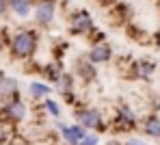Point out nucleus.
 <instances>
[{"label":"nucleus","mask_w":160,"mask_h":145,"mask_svg":"<svg viewBox=\"0 0 160 145\" xmlns=\"http://www.w3.org/2000/svg\"><path fill=\"white\" fill-rule=\"evenodd\" d=\"M37 48H39V32L35 28H20V30H15L11 35V39H9L11 57L18 58V61L32 58Z\"/></svg>","instance_id":"1"},{"label":"nucleus","mask_w":160,"mask_h":145,"mask_svg":"<svg viewBox=\"0 0 160 145\" xmlns=\"http://www.w3.org/2000/svg\"><path fill=\"white\" fill-rule=\"evenodd\" d=\"M74 123L82 126L87 132H98V134H106V130H108L104 113L98 106H76Z\"/></svg>","instance_id":"2"},{"label":"nucleus","mask_w":160,"mask_h":145,"mask_svg":"<svg viewBox=\"0 0 160 145\" xmlns=\"http://www.w3.org/2000/svg\"><path fill=\"white\" fill-rule=\"evenodd\" d=\"M95 26V20L89 9H74L67 13V32L72 37H89Z\"/></svg>","instance_id":"3"},{"label":"nucleus","mask_w":160,"mask_h":145,"mask_svg":"<svg viewBox=\"0 0 160 145\" xmlns=\"http://www.w3.org/2000/svg\"><path fill=\"white\" fill-rule=\"evenodd\" d=\"M56 9H58L56 0H35V9H32L35 24L41 26V28H48L56 20Z\"/></svg>","instance_id":"4"},{"label":"nucleus","mask_w":160,"mask_h":145,"mask_svg":"<svg viewBox=\"0 0 160 145\" xmlns=\"http://www.w3.org/2000/svg\"><path fill=\"white\" fill-rule=\"evenodd\" d=\"M119 132H132L138 126V115L130 104H119L115 111V123H112Z\"/></svg>","instance_id":"5"},{"label":"nucleus","mask_w":160,"mask_h":145,"mask_svg":"<svg viewBox=\"0 0 160 145\" xmlns=\"http://www.w3.org/2000/svg\"><path fill=\"white\" fill-rule=\"evenodd\" d=\"M54 126H56V130H58V134H61L65 145H80V141L87 137V130L82 126H78V123H65V121L56 119Z\"/></svg>","instance_id":"6"},{"label":"nucleus","mask_w":160,"mask_h":145,"mask_svg":"<svg viewBox=\"0 0 160 145\" xmlns=\"http://www.w3.org/2000/svg\"><path fill=\"white\" fill-rule=\"evenodd\" d=\"M0 115L4 117L7 121H11V123H20V121H24L28 117V106H26V102H24L22 98H15V100L2 104Z\"/></svg>","instance_id":"7"},{"label":"nucleus","mask_w":160,"mask_h":145,"mask_svg":"<svg viewBox=\"0 0 160 145\" xmlns=\"http://www.w3.org/2000/svg\"><path fill=\"white\" fill-rule=\"evenodd\" d=\"M72 74L76 76V80H82L84 85H89V82H95V80H98V67H95V65H93L87 57H78L76 61H74Z\"/></svg>","instance_id":"8"},{"label":"nucleus","mask_w":160,"mask_h":145,"mask_svg":"<svg viewBox=\"0 0 160 145\" xmlns=\"http://www.w3.org/2000/svg\"><path fill=\"white\" fill-rule=\"evenodd\" d=\"M54 91L67 102V104H76V76L72 72H65L61 76V80L54 85Z\"/></svg>","instance_id":"9"},{"label":"nucleus","mask_w":160,"mask_h":145,"mask_svg":"<svg viewBox=\"0 0 160 145\" xmlns=\"http://www.w3.org/2000/svg\"><path fill=\"white\" fill-rule=\"evenodd\" d=\"M112 54H115L112 46H110L108 41H104V43H95V46H91L89 52H87V58H89L95 67H100V65H108V63L112 61Z\"/></svg>","instance_id":"10"},{"label":"nucleus","mask_w":160,"mask_h":145,"mask_svg":"<svg viewBox=\"0 0 160 145\" xmlns=\"http://www.w3.org/2000/svg\"><path fill=\"white\" fill-rule=\"evenodd\" d=\"M15 98H20V80L15 76H4L2 74L0 76V100H2V104L11 102Z\"/></svg>","instance_id":"11"},{"label":"nucleus","mask_w":160,"mask_h":145,"mask_svg":"<svg viewBox=\"0 0 160 145\" xmlns=\"http://www.w3.org/2000/svg\"><path fill=\"white\" fill-rule=\"evenodd\" d=\"M156 72H158V65L149 58H141V61L134 63V78H138V80L149 82V80H154Z\"/></svg>","instance_id":"12"},{"label":"nucleus","mask_w":160,"mask_h":145,"mask_svg":"<svg viewBox=\"0 0 160 145\" xmlns=\"http://www.w3.org/2000/svg\"><path fill=\"white\" fill-rule=\"evenodd\" d=\"M65 74V69H63V65H61V61L58 58H54V61H48L43 67H41V76L46 78V82L48 85H56L58 80H61V76Z\"/></svg>","instance_id":"13"},{"label":"nucleus","mask_w":160,"mask_h":145,"mask_svg":"<svg viewBox=\"0 0 160 145\" xmlns=\"http://www.w3.org/2000/svg\"><path fill=\"white\" fill-rule=\"evenodd\" d=\"M50 93H52V85H48L46 80H32V82H28V95H30L35 102L48 100Z\"/></svg>","instance_id":"14"},{"label":"nucleus","mask_w":160,"mask_h":145,"mask_svg":"<svg viewBox=\"0 0 160 145\" xmlns=\"http://www.w3.org/2000/svg\"><path fill=\"white\" fill-rule=\"evenodd\" d=\"M32 9H35L32 0H9V11L20 20H28L32 15Z\"/></svg>","instance_id":"15"},{"label":"nucleus","mask_w":160,"mask_h":145,"mask_svg":"<svg viewBox=\"0 0 160 145\" xmlns=\"http://www.w3.org/2000/svg\"><path fill=\"white\" fill-rule=\"evenodd\" d=\"M141 130L147 139H158L160 141V117L158 115H147L141 121Z\"/></svg>","instance_id":"16"},{"label":"nucleus","mask_w":160,"mask_h":145,"mask_svg":"<svg viewBox=\"0 0 160 145\" xmlns=\"http://www.w3.org/2000/svg\"><path fill=\"white\" fill-rule=\"evenodd\" d=\"M43 108H46V113L52 117L54 121H56V119H61V115H63V111H61V104H58L56 100H52V98L43 100Z\"/></svg>","instance_id":"17"},{"label":"nucleus","mask_w":160,"mask_h":145,"mask_svg":"<svg viewBox=\"0 0 160 145\" xmlns=\"http://www.w3.org/2000/svg\"><path fill=\"white\" fill-rule=\"evenodd\" d=\"M80 145H100V134L98 132H87V137L80 141Z\"/></svg>","instance_id":"18"},{"label":"nucleus","mask_w":160,"mask_h":145,"mask_svg":"<svg viewBox=\"0 0 160 145\" xmlns=\"http://www.w3.org/2000/svg\"><path fill=\"white\" fill-rule=\"evenodd\" d=\"M123 145H149V143L141 137H128V139H123Z\"/></svg>","instance_id":"19"},{"label":"nucleus","mask_w":160,"mask_h":145,"mask_svg":"<svg viewBox=\"0 0 160 145\" xmlns=\"http://www.w3.org/2000/svg\"><path fill=\"white\" fill-rule=\"evenodd\" d=\"M7 139H9V130H7L4 123H0V145L7 143Z\"/></svg>","instance_id":"20"},{"label":"nucleus","mask_w":160,"mask_h":145,"mask_svg":"<svg viewBox=\"0 0 160 145\" xmlns=\"http://www.w3.org/2000/svg\"><path fill=\"white\" fill-rule=\"evenodd\" d=\"M9 13V0H0V18H4Z\"/></svg>","instance_id":"21"},{"label":"nucleus","mask_w":160,"mask_h":145,"mask_svg":"<svg viewBox=\"0 0 160 145\" xmlns=\"http://www.w3.org/2000/svg\"><path fill=\"white\" fill-rule=\"evenodd\" d=\"M106 145H123V141H119V139H110Z\"/></svg>","instance_id":"22"},{"label":"nucleus","mask_w":160,"mask_h":145,"mask_svg":"<svg viewBox=\"0 0 160 145\" xmlns=\"http://www.w3.org/2000/svg\"><path fill=\"white\" fill-rule=\"evenodd\" d=\"M156 43L160 46V28H158V32H156Z\"/></svg>","instance_id":"23"},{"label":"nucleus","mask_w":160,"mask_h":145,"mask_svg":"<svg viewBox=\"0 0 160 145\" xmlns=\"http://www.w3.org/2000/svg\"><path fill=\"white\" fill-rule=\"evenodd\" d=\"M98 2H106V0H98Z\"/></svg>","instance_id":"24"}]
</instances>
